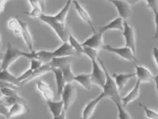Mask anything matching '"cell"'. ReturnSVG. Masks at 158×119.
<instances>
[{"instance_id": "cell-36", "label": "cell", "mask_w": 158, "mask_h": 119, "mask_svg": "<svg viewBox=\"0 0 158 119\" xmlns=\"http://www.w3.org/2000/svg\"><path fill=\"white\" fill-rule=\"evenodd\" d=\"M42 65H43V63L40 62L39 60H36V59H31L30 60V69H32L33 71L38 69Z\"/></svg>"}, {"instance_id": "cell-44", "label": "cell", "mask_w": 158, "mask_h": 119, "mask_svg": "<svg viewBox=\"0 0 158 119\" xmlns=\"http://www.w3.org/2000/svg\"><path fill=\"white\" fill-rule=\"evenodd\" d=\"M126 2H127L130 6L131 5H135V4H137L138 2H139V1H141V0H125Z\"/></svg>"}, {"instance_id": "cell-19", "label": "cell", "mask_w": 158, "mask_h": 119, "mask_svg": "<svg viewBox=\"0 0 158 119\" xmlns=\"http://www.w3.org/2000/svg\"><path fill=\"white\" fill-rule=\"evenodd\" d=\"M28 2L31 6V11L25 12L27 15H29L31 18L34 19H39L40 16L44 13V8L39 0H28Z\"/></svg>"}, {"instance_id": "cell-30", "label": "cell", "mask_w": 158, "mask_h": 119, "mask_svg": "<svg viewBox=\"0 0 158 119\" xmlns=\"http://www.w3.org/2000/svg\"><path fill=\"white\" fill-rule=\"evenodd\" d=\"M114 104L116 105V108H117L118 119H132L129 113L126 110V107H124L122 105V102L116 101V102H114Z\"/></svg>"}, {"instance_id": "cell-15", "label": "cell", "mask_w": 158, "mask_h": 119, "mask_svg": "<svg viewBox=\"0 0 158 119\" xmlns=\"http://www.w3.org/2000/svg\"><path fill=\"white\" fill-rule=\"evenodd\" d=\"M52 68H53V67L51 66L50 63L43 64V65H42L41 67H39L38 69L33 71V73L31 74V76H30L24 82L22 83V86L26 85L27 83L33 81L34 79H36V78H38V77H40L41 76H44L45 74H47V73H48V72H51V71H52Z\"/></svg>"}, {"instance_id": "cell-14", "label": "cell", "mask_w": 158, "mask_h": 119, "mask_svg": "<svg viewBox=\"0 0 158 119\" xmlns=\"http://www.w3.org/2000/svg\"><path fill=\"white\" fill-rule=\"evenodd\" d=\"M140 85H141V83L139 80H137V82H136L134 88L131 89V91L127 95H126L124 98H121V102L124 107H127L129 103H131L132 101H134L135 100H137L139 98Z\"/></svg>"}, {"instance_id": "cell-23", "label": "cell", "mask_w": 158, "mask_h": 119, "mask_svg": "<svg viewBox=\"0 0 158 119\" xmlns=\"http://www.w3.org/2000/svg\"><path fill=\"white\" fill-rule=\"evenodd\" d=\"M74 82L82 86L85 89L90 90L92 86V79L91 76L89 74H80L74 76Z\"/></svg>"}, {"instance_id": "cell-4", "label": "cell", "mask_w": 158, "mask_h": 119, "mask_svg": "<svg viewBox=\"0 0 158 119\" xmlns=\"http://www.w3.org/2000/svg\"><path fill=\"white\" fill-rule=\"evenodd\" d=\"M102 49L107 50L113 54H115L118 57H120L121 59H124L127 62H131L133 64H136V62H137L136 54L132 51L131 48H129L126 46L122 47H116L112 45H104Z\"/></svg>"}, {"instance_id": "cell-25", "label": "cell", "mask_w": 158, "mask_h": 119, "mask_svg": "<svg viewBox=\"0 0 158 119\" xmlns=\"http://www.w3.org/2000/svg\"><path fill=\"white\" fill-rule=\"evenodd\" d=\"M0 80L9 82L10 84H13L17 87H21V82L19 81V78L12 74L9 72V70H0Z\"/></svg>"}, {"instance_id": "cell-45", "label": "cell", "mask_w": 158, "mask_h": 119, "mask_svg": "<svg viewBox=\"0 0 158 119\" xmlns=\"http://www.w3.org/2000/svg\"><path fill=\"white\" fill-rule=\"evenodd\" d=\"M3 100H4V95L2 93L1 88H0V101H3Z\"/></svg>"}, {"instance_id": "cell-17", "label": "cell", "mask_w": 158, "mask_h": 119, "mask_svg": "<svg viewBox=\"0 0 158 119\" xmlns=\"http://www.w3.org/2000/svg\"><path fill=\"white\" fill-rule=\"evenodd\" d=\"M21 25H22V37L23 38L28 49L32 52L35 51L34 50V41H33V37L31 35V32L29 30V25L28 23H26L23 21H21Z\"/></svg>"}, {"instance_id": "cell-1", "label": "cell", "mask_w": 158, "mask_h": 119, "mask_svg": "<svg viewBox=\"0 0 158 119\" xmlns=\"http://www.w3.org/2000/svg\"><path fill=\"white\" fill-rule=\"evenodd\" d=\"M73 3V0H67L65 5L62 9L55 15H48L43 13L39 20L48 25L58 35V37L62 42H67L69 37V31L66 27V17L71 8V4Z\"/></svg>"}, {"instance_id": "cell-9", "label": "cell", "mask_w": 158, "mask_h": 119, "mask_svg": "<svg viewBox=\"0 0 158 119\" xmlns=\"http://www.w3.org/2000/svg\"><path fill=\"white\" fill-rule=\"evenodd\" d=\"M135 65V75L137 77V80H139L140 83H152L153 82V78L154 76L152 74V72L145 66L143 65H139V64H136Z\"/></svg>"}, {"instance_id": "cell-10", "label": "cell", "mask_w": 158, "mask_h": 119, "mask_svg": "<svg viewBox=\"0 0 158 119\" xmlns=\"http://www.w3.org/2000/svg\"><path fill=\"white\" fill-rule=\"evenodd\" d=\"M112 3L115 6L119 17H121L123 20H126L131 16V6L125 0H113Z\"/></svg>"}, {"instance_id": "cell-38", "label": "cell", "mask_w": 158, "mask_h": 119, "mask_svg": "<svg viewBox=\"0 0 158 119\" xmlns=\"http://www.w3.org/2000/svg\"><path fill=\"white\" fill-rule=\"evenodd\" d=\"M32 73H33V70L29 68V69H28V70H26V71H25V72L21 76H19V77H18V78H19V81L21 82V85H22V83H23V82H24V81H25V80H26V79L31 76V74H32Z\"/></svg>"}, {"instance_id": "cell-8", "label": "cell", "mask_w": 158, "mask_h": 119, "mask_svg": "<svg viewBox=\"0 0 158 119\" xmlns=\"http://www.w3.org/2000/svg\"><path fill=\"white\" fill-rule=\"evenodd\" d=\"M102 36H103V34H102L100 32L93 33V35L91 36H89L87 40H85L82 43V46L91 47V48H94L99 51L100 49H102L103 46H104Z\"/></svg>"}, {"instance_id": "cell-24", "label": "cell", "mask_w": 158, "mask_h": 119, "mask_svg": "<svg viewBox=\"0 0 158 119\" xmlns=\"http://www.w3.org/2000/svg\"><path fill=\"white\" fill-rule=\"evenodd\" d=\"M36 88L38 89V91L42 94L43 98L47 101H52L54 98V93L52 91V89L48 87V84H46L43 81H39L36 84Z\"/></svg>"}, {"instance_id": "cell-20", "label": "cell", "mask_w": 158, "mask_h": 119, "mask_svg": "<svg viewBox=\"0 0 158 119\" xmlns=\"http://www.w3.org/2000/svg\"><path fill=\"white\" fill-rule=\"evenodd\" d=\"M53 74H54V76H55V80H56V86H57V94L58 96L60 97L61 95V92L65 87V85L67 84L65 79H64V76L62 75V72L60 70V68H52V71H51Z\"/></svg>"}, {"instance_id": "cell-21", "label": "cell", "mask_w": 158, "mask_h": 119, "mask_svg": "<svg viewBox=\"0 0 158 119\" xmlns=\"http://www.w3.org/2000/svg\"><path fill=\"white\" fill-rule=\"evenodd\" d=\"M47 105L48 108L49 110V112L51 113L52 116H59L60 114H61L63 113L64 110V104L62 101H47Z\"/></svg>"}, {"instance_id": "cell-33", "label": "cell", "mask_w": 158, "mask_h": 119, "mask_svg": "<svg viewBox=\"0 0 158 119\" xmlns=\"http://www.w3.org/2000/svg\"><path fill=\"white\" fill-rule=\"evenodd\" d=\"M2 93L5 97H18L20 96L18 93V89L15 88H1Z\"/></svg>"}, {"instance_id": "cell-6", "label": "cell", "mask_w": 158, "mask_h": 119, "mask_svg": "<svg viewBox=\"0 0 158 119\" xmlns=\"http://www.w3.org/2000/svg\"><path fill=\"white\" fill-rule=\"evenodd\" d=\"M76 95H77V91L75 87L73 84H66L60 95L61 101H63L64 104L65 111H67L70 108V106H72V104L75 101Z\"/></svg>"}, {"instance_id": "cell-16", "label": "cell", "mask_w": 158, "mask_h": 119, "mask_svg": "<svg viewBox=\"0 0 158 119\" xmlns=\"http://www.w3.org/2000/svg\"><path fill=\"white\" fill-rule=\"evenodd\" d=\"M109 30H118V31H122L124 30V20L121 17H117L115 19H114L113 21H111L110 23H108L107 24L100 27V33L104 34L105 32L109 31Z\"/></svg>"}, {"instance_id": "cell-31", "label": "cell", "mask_w": 158, "mask_h": 119, "mask_svg": "<svg viewBox=\"0 0 158 119\" xmlns=\"http://www.w3.org/2000/svg\"><path fill=\"white\" fill-rule=\"evenodd\" d=\"M3 102L6 103L7 106H11V105H13L15 103H19V102L26 103V101L21 96H18V97H5L4 100H3Z\"/></svg>"}, {"instance_id": "cell-47", "label": "cell", "mask_w": 158, "mask_h": 119, "mask_svg": "<svg viewBox=\"0 0 158 119\" xmlns=\"http://www.w3.org/2000/svg\"><path fill=\"white\" fill-rule=\"evenodd\" d=\"M0 47H1V36H0Z\"/></svg>"}, {"instance_id": "cell-22", "label": "cell", "mask_w": 158, "mask_h": 119, "mask_svg": "<svg viewBox=\"0 0 158 119\" xmlns=\"http://www.w3.org/2000/svg\"><path fill=\"white\" fill-rule=\"evenodd\" d=\"M28 112H29V109L26 107L25 103H23V102L15 103L11 105L10 108L9 109V118L11 119L12 117L25 114Z\"/></svg>"}, {"instance_id": "cell-34", "label": "cell", "mask_w": 158, "mask_h": 119, "mask_svg": "<svg viewBox=\"0 0 158 119\" xmlns=\"http://www.w3.org/2000/svg\"><path fill=\"white\" fill-rule=\"evenodd\" d=\"M84 54L87 55L90 60L99 57L98 50H96L94 48H91V47H84Z\"/></svg>"}, {"instance_id": "cell-27", "label": "cell", "mask_w": 158, "mask_h": 119, "mask_svg": "<svg viewBox=\"0 0 158 119\" xmlns=\"http://www.w3.org/2000/svg\"><path fill=\"white\" fill-rule=\"evenodd\" d=\"M68 42L70 43V45L72 46V47L74 49L75 53L77 56H82L84 54V47L82 46L81 43H79L78 40L72 35L70 34L69 35V37H68Z\"/></svg>"}, {"instance_id": "cell-5", "label": "cell", "mask_w": 158, "mask_h": 119, "mask_svg": "<svg viewBox=\"0 0 158 119\" xmlns=\"http://www.w3.org/2000/svg\"><path fill=\"white\" fill-rule=\"evenodd\" d=\"M98 58L90 60L91 64H92V72H91L90 76H91L92 83L102 88L104 86V83H105L106 76H105V72H104L102 66L101 65Z\"/></svg>"}, {"instance_id": "cell-12", "label": "cell", "mask_w": 158, "mask_h": 119, "mask_svg": "<svg viewBox=\"0 0 158 119\" xmlns=\"http://www.w3.org/2000/svg\"><path fill=\"white\" fill-rule=\"evenodd\" d=\"M73 4L74 8H75V10H76V11H77L79 17H80L86 23H88V24L89 25V27L91 28V30H92L93 33H96V29H95V27H94V25H93L91 17H90V15L88 13V11H87L80 4H79V2H77L76 0H73Z\"/></svg>"}, {"instance_id": "cell-29", "label": "cell", "mask_w": 158, "mask_h": 119, "mask_svg": "<svg viewBox=\"0 0 158 119\" xmlns=\"http://www.w3.org/2000/svg\"><path fill=\"white\" fill-rule=\"evenodd\" d=\"M62 75L64 76V79L66 81L67 84H72L73 82H74V75L72 72V67H71V64H67L65 65H63L60 68Z\"/></svg>"}, {"instance_id": "cell-42", "label": "cell", "mask_w": 158, "mask_h": 119, "mask_svg": "<svg viewBox=\"0 0 158 119\" xmlns=\"http://www.w3.org/2000/svg\"><path fill=\"white\" fill-rule=\"evenodd\" d=\"M153 82H154V84H155V88H156V94H157V100H158V72H157V74L154 76Z\"/></svg>"}, {"instance_id": "cell-35", "label": "cell", "mask_w": 158, "mask_h": 119, "mask_svg": "<svg viewBox=\"0 0 158 119\" xmlns=\"http://www.w3.org/2000/svg\"><path fill=\"white\" fill-rule=\"evenodd\" d=\"M145 2L153 13L158 11V0H145Z\"/></svg>"}, {"instance_id": "cell-13", "label": "cell", "mask_w": 158, "mask_h": 119, "mask_svg": "<svg viewBox=\"0 0 158 119\" xmlns=\"http://www.w3.org/2000/svg\"><path fill=\"white\" fill-rule=\"evenodd\" d=\"M53 53V57H72L76 55L74 49L72 47V46L70 45V43L67 42H63V44L58 47L57 49H55L54 51H52Z\"/></svg>"}, {"instance_id": "cell-41", "label": "cell", "mask_w": 158, "mask_h": 119, "mask_svg": "<svg viewBox=\"0 0 158 119\" xmlns=\"http://www.w3.org/2000/svg\"><path fill=\"white\" fill-rule=\"evenodd\" d=\"M10 1V0H0V13H2L5 10L6 4Z\"/></svg>"}, {"instance_id": "cell-18", "label": "cell", "mask_w": 158, "mask_h": 119, "mask_svg": "<svg viewBox=\"0 0 158 119\" xmlns=\"http://www.w3.org/2000/svg\"><path fill=\"white\" fill-rule=\"evenodd\" d=\"M135 76H136L135 73H128V74H116V73H114L113 75V77H114L119 90L123 89L127 86L128 81Z\"/></svg>"}, {"instance_id": "cell-37", "label": "cell", "mask_w": 158, "mask_h": 119, "mask_svg": "<svg viewBox=\"0 0 158 119\" xmlns=\"http://www.w3.org/2000/svg\"><path fill=\"white\" fill-rule=\"evenodd\" d=\"M0 114L5 116L6 119H9V109L3 101H0Z\"/></svg>"}, {"instance_id": "cell-3", "label": "cell", "mask_w": 158, "mask_h": 119, "mask_svg": "<svg viewBox=\"0 0 158 119\" xmlns=\"http://www.w3.org/2000/svg\"><path fill=\"white\" fill-rule=\"evenodd\" d=\"M25 54H26V52H23V51L18 49L17 47L12 46L11 43L8 42L7 50L4 54V58H3L0 70H9V67L12 64H14L19 58L25 57Z\"/></svg>"}, {"instance_id": "cell-28", "label": "cell", "mask_w": 158, "mask_h": 119, "mask_svg": "<svg viewBox=\"0 0 158 119\" xmlns=\"http://www.w3.org/2000/svg\"><path fill=\"white\" fill-rule=\"evenodd\" d=\"M36 54V60H39L40 62L43 63V64H48L51 62V60L54 58L53 57V53L51 51H48V50H39V51H35Z\"/></svg>"}, {"instance_id": "cell-46", "label": "cell", "mask_w": 158, "mask_h": 119, "mask_svg": "<svg viewBox=\"0 0 158 119\" xmlns=\"http://www.w3.org/2000/svg\"><path fill=\"white\" fill-rule=\"evenodd\" d=\"M4 54H5V53H3V52H2L1 50H0V62H2V61H3Z\"/></svg>"}, {"instance_id": "cell-48", "label": "cell", "mask_w": 158, "mask_h": 119, "mask_svg": "<svg viewBox=\"0 0 158 119\" xmlns=\"http://www.w3.org/2000/svg\"><path fill=\"white\" fill-rule=\"evenodd\" d=\"M107 1H110V2H112V1H113V0H107Z\"/></svg>"}, {"instance_id": "cell-49", "label": "cell", "mask_w": 158, "mask_h": 119, "mask_svg": "<svg viewBox=\"0 0 158 119\" xmlns=\"http://www.w3.org/2000/svg\"><path fill=\"white\" fill-rule=\"evenodd\" d=\"M9 119H10V118H9Z\"/></svg>"}, {"instance_id": "cell-43", "label": "cell", "mask_w": 158, "mask_h": 119, "mask_svg": "<svg viewBox=\"0 0 158 119\" xmlns=\"http://www.w3.org/2000/svg\"><path fill=\"white\" fill-rule=\"evenodd\" d=\"M53 119H66V111H63V113L60 114L59 116L53 117Z\"/></svg>"}, {"instance_id": "cell-11", "label": "cell", "mask_w": 158, "mask_h": 119, "mask_svg": "<svg viewBox=\"0 0 158 119\" xmlns=\"http://www.w3.org/2000/svg\"><path fill=\"white\" fill-rule=\"evenodd\" d=\"M102 100V98L101 97V95H99L98 97L92 99L91 101H89L84 107L83 111H82V117L81 119H90V117L93 115L96 107L98 106L99 102Z\"/></svg>"}, {"instance_id": "cell-39", "label": "cell", "mask_w": 158, "mask_h": 119, "mask_svg": "<svg viewBox=\"0 0 158 119\" xmlns=\"http://www.w3.org/2000/svg\"><path fill=\"white\" fill-rule=\"evenodd\" d=\"M154 14V23H155V33H154V38L158 39V11L153 13Z\"/></svg>"}, {"instance_id": "cell-26", "label": "cell", "mask_w": 158, "mask_h": 119, "mask_svg": "<svg viewBox=\"0 0 158 119\" xmlns=\"http://www.w3.org/2000/svg\"><path fill=\"white\" fill-rule=\"evenodd\" d=\"M8 27L16 36H22V25L18 18H11L8 21Z\"/></svg>"}, {"instance_id": "cell-40", "label": "cell", "mask_w": 158, "mask_h": 119, "mask_svg": "<svg viewBox=\"0 0 158 119\" xmlns=\"http://www.w3.org/2000/svg\"><path fill=\"white\" fill-rule=\"evenodd\" d=\"M152 57H153L155 64H156V65L158 67V47H154L152 48Z\"/></svg>"}, {"instance_id": "cell-32", "label": "cell", "mask_w": 158, "mask_h": 119, "mask_svg": "<svg viewBox=\"0 0 158 119\" xmlns=\"http://www.w3.org/2000/svg\"><path fill=\"white\" fill-rule=\"evenodd\" d=\"M139 106L142 108V110L144 111L145 115H146L147 118H149V119H158V113H157V112H155V111H153L152 109L149 108L148 106L142 104L141 102L139 103Z\"/></svg>"}, {"instance_id": "cell-7", "label": "cell", "mask_w": 158, "mask_h": 119, "mask_svg": "<svg viewBox=\"0 0 158 119\" xmlns=\"http://www.w3.org/2000/svg\"><path fill=\"white\" fill-rule=\"evenodd\" d=\"M123 36L125 37L126 47L132 49V51L136 54V32L135 28L130 25L127 22H124V30H123Z\"/></svg>"}, {"instance_id": "cell-2", "label": "cell", "mask_w": 158, "mask_h": 119, "mask_svg": "<svg viewBox=\"0 0 158 119\" xmlns=\"http://www.w3.org/2000/svg\"><path fill=\"white\" fill-rule=\"evenodd\" d=\"M98 60H99V62H100L101 65L102 66V68H103V70H104V72H105V76H106V78H105V83H104V86H103V88H102V93L100 94L101 97H102V99H104V98H109V99H111L114 102H116V101L121 102V97H120V93H119L120 90L118 89L117 85H116V83H115V81H114V77H113V76H111V75L109 74V72H108V70H107V68H106L104 63L102 61V60H101L100 58H98Z\"/></svg>"}]
</instances>
